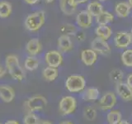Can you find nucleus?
I'll return each mask as SVG.
<instances>
[{"label": "nucleus", "mask_w": 132, "mask_h": 124, "mask_svg": "<svg viewBox=\"0 0 132 124\" xmlns=\"http://www.w3.org/2000/svg\"><path fill=\"white\" fill-rule=\"evenodd\" d=\"M12 11V4L9 2L2 1L0 2V18H8Z\"/></svg>", "instance_id": "23"}, {"label": "nucleus", "mask_w": 132, "mask_h": 124, "mask_svg": "<svg viewBox=\"0 0 132 124\" xmlns=\"http://www.w3.org/2000/svg\"><path fill=\"white\" fill-rule=\"evenodd\" d=\"M110 79L113 82H115L116 84H118V83H121L123 80L124 77V74L123 71L120 69H114L110 72Z\"/></svg>", "instance_id": "27"}, {"label": "nucleus", "mask_w": 132, "mask_h": 124, "mask_svg": "<svg viewBox=\"0 0 132 124\" xmlns=\"http://www.w3.org/2000/svg\"><path fill=\"white\" fill-rule=\"evenodd\" d=\"M97 59V53L93 49H86L81 52V60L85 65L91 66L94 65Z\"/></svg>", "instance_id": "12"}, {"label": "nucleus", "mask_w": 132, "mask_h": 124, "mask_svg": "<svg viewBox=\"0 0 132 124\" xmlns=\"http://www.w3.org/2000/svg\"><path fill=\"white\" fill-rule=\"evenodd\" d=\"M77 102L75 98L72 96H65L61 98L59 103V109L60 113L64 115H69L73 113L76 109Z\"/></svg>", "instance_id": "5"}, {"label": "nucleus", "mask_w": 132, "mask_h": 124, "mask_svg": "<svg viewBox=\"0 0 132 124\" xmlns=\"http://www.w3.org/2000/svg\"><path fill=\"white\" fill-rule=\"evenodd\" d=\"M130 40H131V42H132V29H131V30H130Z\"/></svg>", "instance_id": "41"}, {"label": "nucleus", "mask_w": 132, "mask_h": 124, "mask_svg": "<svg viewBox=\"0 0 132 124\" xmlns=\"http://www.w3.org/2000/svg\"><path fill=\"white\" fill-rule=\"evenodd\" d=\"M117 93L124 101H131L132 100V89L126 83H118L117 84Z\"/></svg>", "instance_id": "11"}, {"label": "nucleus", "mask_w": 132, "mask_h": 124, "mask_svg": "<svg viewBox=\"0 0 132 124\" xmlns=\"http://www.w3.org/2000/svg\"><path fill=\"white\" fill-rule=\"evenodd\" d=\"M45 60L48 66L57 68L63 62V56L59 51H50L45 54Z\"/></svg>", "instance_id": "7"}, {"label": "nucleus", "mask_w": 132, "mask_h": 124, "mask_svg": "<svg viewBox=\"0 0 132 124\" xmlns=\"http://www.w3.org/2000/svg\"><path fill=\"white\" fill-rule=\"evenodd\" d=\"M115 45L119 49H126L129 47L131 43L130 33L126 32H120L116 35L115 38Z\"/></svg>", "instance_id": "9"}, {"label": "nucleus", "mask_w": 132, "mask_h": 124, "mask_svg": "<svg viewBox=\"0 0 132 124\" xmlns=\"http://www.w3.org/2000/svg\"><path fill=\"white\" fill-rule=\"evenodd\" d=\"M88 0H74V3H75L76 5L78 4H82V3H85L86 2H88Z\"/></svg>", "instance_id": "35"}, {"label": "nucleus", "mask_w": 132, "mask_h": 124, "mask_svg": "<svg viewBox=\"0 0 132 124\" xmlns=\"http://www.w3.org/2000/svg\"><path fill=\"white\" fill-rule=\"evenodd\" d=\"M41 49H42L41 43L40 40L37 38H32L31 40H29L26 45L27 51L32 56L39 54L41 51Z\"/></svg>", "instance_id": "14"}, {"label": "nucleus", "mask_w": 132, "mask_h": 124, "mask_svg": "<svg viewBox=\"0 0 132 124\" xmlns=\"http://www.w3.org/2000/svg\"><path fill=\"white\" fill-rule=\"evenodd\" d=\"M24 66L27 69L30 70V71H33V70L36 69L39 66V60L34 56H28L26 58L24 62Z\"/></svg>", "instance_id": "24"}, {"label": "nucleus", "mask_w": 132, "mask_h": 124, "mask_svg": "<svg viewBox=\"0 0 132 124\" xmlns=\"http://www.w3.org/2000/svg\"><path fill=\"white\" fill-rule=\"evenodd\" d=\"M47 105V100L42 95H35L25 102L24 106L28 113H33L45 109Z\"/></svg>", "instance_id": "4"}, {"label": "nucleus", "mask_w": 132, "mask_h": 124, "mask_svg": "<svg viewBox=\"0 0 132 124\" xmlns=\"http://www.w3.org/2000/svg\"><path fill=\"white\" fill-rule=\"evenodd\" d=\"M100 2H104V1H106V0H99Z\"/></svg>", "instance_id": "43"}, {"label": "nucleus", "mask_w": 132, "mask_h": 124, "mask_svg": "<svg viewBox=\"0 0 132 124\" xmlns=\"http://www.w3.org/2000/svg\"><path fill=\"white\" fill-rule=\"evenodd\" d=\"M6 74V69H4L2 65H0V78L3 77Z\"/></svg>", "instance_id": "34"}, {"label": "nucleus", "mask_w": 132, "mask_h": 124, "mask_svg": "<svg viewBox=\"0 0 132 124\" xmlns=\"http://www.w3.org/2000/svg\"><path fill=\"white\" fill-rule=\"evenodd\" d=\"M91 47L93 51L100 55L107 56L111 53V47L106 42V41L100 38V37H96L91 43Z\"/></svg>", "instance_id": "6"}, {"label": "nucleus", "mask_w": 132, "mask_h": 124, "mask_svg": "<svg viewBox=\"0 0 132 124\" xmlns=\"http://www.w3.org/2000/svg\"><path fill=\"white\" fill-rule=\"evenodd\" d=\"M0 124H1V123H0Z\"/></svg>", "instance_id": "44"}, {"label": "nucleus", "mask_w": 132, "mask_h": 124, "mask_svg": "<svg viewBox=\"0 0 132 124\" xmlns=\"http://www.w3.org/2000/svg\"><path fill=\"white\" fill-rule=\"evenodd\" d=\"M76 22L81 28H88L93 23V17L87 10H82L76 17Z\"/></svg>", "instance_id": "10"}, {"label": "nucleus", "mask_w": 132, "mask_h": 124, "mask_svg": "<svg viewBox=\"0 0 132 124\" xmlns=\"http://www.w3.org/2000/svg\"><path fill=\"white\" fill-rule=\"evenodd\" d=\"M6 68L10 75L16 80L22 81L25 78V72L20 65L19 60L15 55H9L6 57Z\"/></svg>", "instance_id": "1"}, {"label": "nucleus", "mask_w": 132, "mask_h": 124, "mask_svg": "<svg viewBox=\"0 0 132 124\" xmlns=\"http://www.w3.org/2000/svg\"><path fill=\"white\" fill-rule=\"evenodd\" d=\"M58 48L61 52H69L73 50V42L70 39L69 36L67 35H61L58 38Z\"/></svg>", "instance_id": "13"}, {"label": "nucleus", "mask_w": 132, "mask_h": 124, "mask_svg": "<svg viewBox=\"0 0 132 124\" xmlns=\"http://www.w3.org/2000/svg\"><path fill=\"white\" fill-rule=\"evenodd\" d=\"M121 60L124 65L132 68V49L126 50L121 55Z\"/></svg>", "instance_id": "28"}, {"label": "nucleus", "mask_w": 132, "mask_h": 124, "mask_svg": "<svg viewBox=\"0 0 132 124\" xmlns=\"http://www.w3.org/2000/svg\"><path fill=\"white\" fill-rule=\"evenodd\" d=\"M129 4L130 5V7H132V0H129Z\"/></svg>", "instance_id": "42"}, {"label": "nucleus", "mask_w": 132, "mask_h": 124, "mask_svg": "<svg viewBox=\"0 0 132 124\" xmlns=\"http://www.w3.org/2000/svg\"><path fill=\"white\" fill-rule=\"evenodd\" d=\"M45 22L44 11H37L28 15L25 19V27L30 32H36L43 26Z\"/></svg>", "instance_id": "2"}, {"label": "nucleus", "mask_w": 132, "mask_h": 124, "mask_svg": "<svg viewBox=\"0 0 132 124\" xmlns=\"http://www.w3.org/2000/svg\"><path fill=\"white\" fill-rule=\"evenodd\" d=\"M58 74H59V72H58L57 68L51 67V66L45 68L42 72V75L44 79L47 81H54L55 80H56Z\"/></svg>", "instance_id": "22"}, {"label": "nucleus", "mask_w": 132, "mask_h": 124, "mask_svg": "<svg viewBox=\"0 0 132 124\" xmlns=\"http://www.w3.org/2000/svg\"><path fill=\"white\" fill-rule=\"evenodd\" d=\"M114 16L109 12L102 11L100 14L96 17V22L98 25H106L113 22Z\"/></svg>", "instance_id": "20"}, {"label": "nucleus", "mask_w": 132, "mask_h": 124, "mask_svg": "<svg viewBox=\"0 0 132 124\" xmlns=\"http://www.w3.org/2000/svg\"><path fill=\"white\" fill-rule=\"evenodd\" d=\"M84 118L88 121H93L97 118V112L93 107H87L84 109Z\"/></svg>", "instance_id": "30"}, {"label": "nucleus", "mask_w": 132, "mask_h": 124, "mask_svg": "<svg viewBox=\"0 0 132 124\" xmlns=\"http://www.w3.org/2000/svg\"><path fill=\"white\" fill-rule=\"evenodd\" d=\"M0 98L6 103L12 102L15 98L13 89L8 85H0Z\"/></svg>", "instance_id": "16"}, {"label": "nucleus", "mask_w": 132, "mask_h": 124, "mask_svg": "<svg viewBox=\"0 0 132 124\" xmlns=\"http://www.w3.org/2000/svg\"><path fill=\"white\" fill-rule=\"evenodd\" d=\"M85 37H86V36H85V34L84 32H78V34L76 35V38H77V40L78 41H84V39H85Z\"/></svg>", "instance_id": "31"}, {"label": "nucleus", "mask_w": 132, "mask_h": 124, "mask_svg": "<svg viewBox=\"0 0 132 124\" xmlns=\"http://www.w3.org/2000/svg\"><path fill=\"white\" fill-rule=\"evenodd\" d=\"M25 3H27V4H30V5H33V4H36L39 2V0H24Z\"/></svg>", "instance_id": "33"}, {"label": "nucleus", "mask_w": 132, "mask_h": 124, "mask_svg": "<svg viewBox=\"0 0 132 124\" xmlns=\"http://www.w3.org/2000/svg\"><path fill=\"white\" fill-rule=\"evenodd\" d=\"M77 6L74 0H60V9L65 15L73 14L77 9Z\"/></svg>", "instance_id": "15"}, {"label": "nucleus", "mask_w": 132, "mask_h": 124, "mask_svg": "<svg viewBox=\"0 0 132 124\" xmlns=\"http://www.w3.org/2000/svg\"><path fill=\"white\" fill-rule=\"evenodd\" d=\"M106 119L109 124H118L121 121V114L117 110H112L107 114Z\"/></svg>", "instance_id": "25"}, {"label": "nucleus", "mask_w": 132, "mask_h": 124, "mask_svg": "<svg viewBox=\"0 0 132 124\" xmlns=\"http://www.w3.org/2000/svg\"><path fill=\"white\" fill-rule=\"evenodd\" d=\"M130 9H131V7L129 4V3H126V2L118 3L115 7L116 13H117V15L119 18H127L130 12Z\"/></svg>", "instance_id": "17"}, {"label": "nucleus", "mask_w": 132, "mask_h": 124, "mask_svg": "<svg viewBox=\"0 0 132 124\" xmlns=\"http://www.w3.org/2000/svg\"><path fill=\"white\" fill-rule=\"evenodd\" d=\"M117 96L114 93L108 92L105 94L99 100V106L102 110H110L117 103Z\"/></svg>", "instance_id": "8"}, {"label": "nucleus", "mask_w": 132, "mask_h": 124, "mask_svg": "<svg viewBox=\"0 0 132 124\" xmlns=\"http://www.w3.org/2000/svg\"><path fill=\"white\" fill-rule=\"evenodd\" d=\"M99 90L97 88H88L82 94V98L85 101L94 102L99 98Z\"/></svg>", "instance_id": "19"}, {"label": "nucleus", "mask_w": 132, "mask_h": 124, "mask_svg": "<svg viewBox=\"0 0 132 124\" xmlns=\"http://www.w3.org/2000/svg\"><path fill=\"white\" fill-rule=\"evenodd\" d=\"M40 124H52V123L49 121H40Z\"/></svg>", "instance_id": "38"}, {"label": "nucleus", "mask_w": 132, "mask_h": 124, "mask_svg": "<svg viewBox=\"0 0 132 124\" xmlns=\"http://www.w3.org/2000/svg\"><path fill=\"white\" fill-rule=\"evenodd\" d=\"M60 32L62 33V35H67V36H70L73 34H75L77 32V28L73 24L70 23H66L62 25L60 29Z\"/></svg>", "instance_id": "26"}, {"label": "nucleus", "mask_w": 132, "mask_h": 124, "mask_svg": "<svg viewBox=\"0 0 132 124\" xmlns=\"http://www.w3.org/2000/svg\"><path fill=\"white\" fill-rule=\"evenodd\" d=\"M126 84L132 89V74H129L126 79Z\"/></svg>", "instance_id": "32"}, {"label": "nucleus", "mask_w": 132, "mask_h": 124, "mask_svg": "<svg viewBox=\"0 0 132 124\" xmlns=\"http://www.w3.org/2000/svg\"><path fill=\"white\" fill-rule=\"evenodd\" d=\"M24 124H40V121L39 118L33 113H29L24 117Z\"/></svg>", "instance_id": "29"}, {"label": "nucleus", "mask_w": 132, "mask_h": 124, "mask_svg": "<svg viewBox=\"0 0 132 124\" xmlns=\"http://www.w3.org/2000/svg\"><path fill=\"white\" fill-rule=\"evenodd\" d=\"M86 86V81L82 75H70L65 81V87L69 92L78 93L81 92Z\"/></svg>", "instance_id": "3"}, {"label": "nucleus", "mask_w": 132, "mask_h": 124, "mask_svg": "<svg viewBox=\"0 0 132 124\" xmlns=\"http://www.w3.org/2000/svg\"><path fill=\"white\" fill-rule=\"evenodd\" d=\"M44 1L46 3H52L54 1V0H44Z\"/></svg>", "instance_id": "40"}, {"label": "nucleus", "mask_w": 132, "mask_h": 124, "mask_svg": "<svg viewBox=\"0 0 132 124\" xmlns=\"http://www.w3.org/2000/svg\"><path fill=\"white\" fill-rule=\"evenodd\" d=\"M87 11L92 15V17H97L103 11L102 5L98 1H93L88 3Z\"/></svg>", "instance_id": "21"}, {"label": "nucleus", "mask_w": 132, "mask_h": 124, "mask_svg": "<svg viewBox=\"0 0 132 124\" xmlns=\"http://www.w3.org/2000/svg\"><path fill=\"white\" fill-rule=\"evenodd\" d=\"M95 32H96L97 37H100V38L106 41L110 38L111 34H112V30L106 25H98Z\"/></svg>", "instance_id": "18"}, {"label": "nucleus", "mask_w": 132, "mask_h": 124, "mask_svg": "<svg viewBox=\"0 0 132 124\" xmlns=\"http://www.w3.org/2000/svg\"><path fill=\"white\" fill-rule=\"evenodd\" d=\"M118 124H130L129 122H127V121H125V120H121V122H120Z\"/></svg>", "instance_id": "37"}, {"label": "nucleus", "mask_w": 132, "mask_h": 124, "mask_svg": "<svg viewBox=\"0 0 132 124\" xmlns=\"http://www.w3.org/2000/svg\"><path fill=\"white\" fill-rule=\"evenodd\" d=\"M5 124H19V123L16 121H15V120H9V121H7Z\"/></svg>", "instance_id": "36"}, {"label": "nucleus", "mask_w": 132, "mask_h": 124, "mask_svg": "<svg viewBox=\"0 0 132 124\" xmlns=\"http://www.w3.org/2000/svg\"><path fill=\"white\" fill-rule=\"evenodd\" d=\"M60 124H73V122H69V121H64V122H62L60 123Z\"/></svg>", "instance_id": "39"}]
</instances>
